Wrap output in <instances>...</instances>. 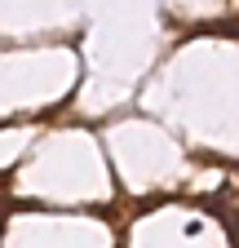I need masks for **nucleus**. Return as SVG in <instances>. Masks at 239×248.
Wrapping results in <instances>:
<instances>
[]
</instances>
